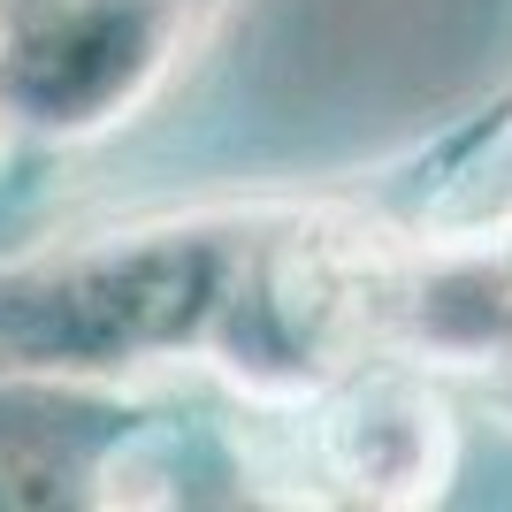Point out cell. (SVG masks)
I'll use <instances>...</instances> for the list:
<instances>
[{"mask_svg": "<svg viewBox=\"0 0 512 512\" xmlns=\"http://www.w3.org/2000/svg\"><path fill=\"white\" fill-rule=\"evenodd\" d=\"M375 222L352 207H199L0 260V375L138 383L207 367L299 406L367 344Z\"/></svg>", "mask_w": 512, "mask_h": 512, "instance_id": "6da1fadb", "label": "cell"}, {"mask_svg": "<svg viewBox=\"0 0 512 512\" xmlns=\"http://www.w3.org/2000/svg\"><path fill=\"white\" fill-rule=\"evenodd\" d=\"M299 474L344 505H428L459 467V428L436 375L406 352H360L314 398H299Z\"/></svg>", "mask_w": 512, "mask_h": 512, "instance_id": "3957f363", "label": "cell"}, {"mask_svg": "<svg viewBox=\"0 0 512 512\" xmlns=\"http://www.w3.org/2000/svg\"><path fill=\"white\" fill-rule=\"evenodd\" d=\"M230 0H0V130L92 146L161 100Z\"/></svg>", "mask_w": 512, "mask_h": 512, "instance_id": "7a4b0ae2", "label": "cell"}]
</instances>
